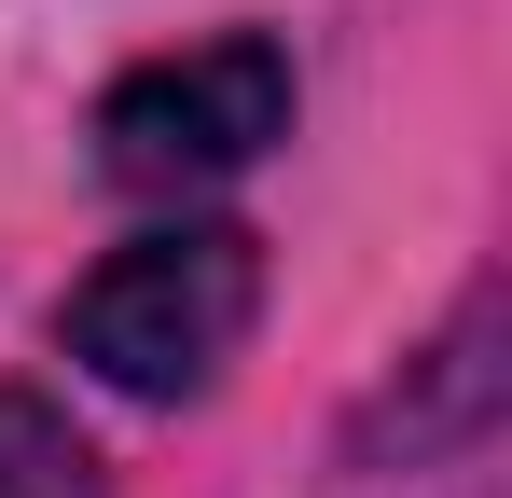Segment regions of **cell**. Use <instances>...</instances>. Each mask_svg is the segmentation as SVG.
<instances>
[{
  "mask_svg": "<svg viewBox=\"0 0 512 498\" xmlns=\"http://www.w3.org/2000/svg\"><path fill=\"white\" fill-rule=\"evenodd\" d=\"M0 498H111L97 443L42 402V388H0Z\"/></svg>",
  "mask_w": 512,
  "mask_h": 498,
  "instance_id": "3957f363",
  "label": "cell"
},
{
  "mask_svg": "<svg viewBox=\"0 0 512 498\" xmlns=\"http://www.w3.org/2000/svg\"><path fill=\"white\" fill-rule=\"evenodd\" d=\"M250 319H263V236L250 222H153L70 291L56 346L125 402H194V388H222Z\"/></svg>",
  "mask_w": 512,
  "mask_h": 498,
  "instance_id": "6da1fadb",
  "label": "cell"
},
{
  "mask_svg": "<svg viewBox=\"0 0 512 498\" xmlns=\"http://www.w3.org/2000/svg\"><path fill=\"white\" fill-rule=\"evenodd\" d=\"M97 180L111 194H208L291 139V42L277 28H222V42H180L97 97Z\"/></svg>",
  "mask_w": 512,
  "mask_h": 498,
  "instance_id": "7a4b0ae2",
  "label": "cell"
}]
</instances>
